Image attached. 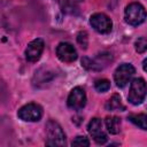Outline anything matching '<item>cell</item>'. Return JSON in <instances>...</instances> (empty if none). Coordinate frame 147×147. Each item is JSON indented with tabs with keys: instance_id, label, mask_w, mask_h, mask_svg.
Listing matches in <instances>:
<instances>
[{
	"instance_id": "3957f363",
	"label": "cell",
	"mask_w": 147,
	"mask_h": 147,
	"mask_svg": "<svg viewBox=\"0 0 147 147\" xmlns=\"http://www.w3.org/2000/svg\"><path fill=\"white\" fill-rule=\"evenodd\" d=\"M147 13L142 5L138 2H132L125 8V21L130 25H139L146 20Z\"/></svg>"
},
{
	"instance_id": "4fadbf2b",
	"label": "cell",
	"mask_w": 147,
	"mask_h": 147,
	"mask_svg": "<svg viewBox=\"0 0 147 147\" xmlns=\"http://www.w3.org/2000/svg\"><path fill=\"white\" fill-rule=\"evenodd\" d=\"M106 126L108 132H110L111 134H116L119 132V127H121V119L116 116H108L106 117Z\"/></svg>"
},
{
	"instance_id": "ba28073f",
	"label": "cell",
	"mask_w": 147,
	"mask_h": 147,
	"mask_svg": "<svg viewBox=\"0 0 147 147\" xmlns=\"http://www.w3.org/2000/svg\"><path fill=\"white\" fill-rule=\"evenodd\" d=\"M87 130L96 144L102 145L107 141V134L102 129V122L100 118H92L87 125Z\"/></svg>"
},
{
	"instance_id": "d6986e66",
	"label": "cell",
	"mask_w": 147,
	"mask_h": 147,
	"mask_svg": "<svg viewBox=\"0 0 147 147\" xmlns=\"http://www.w3.org/2000/svg\"><path fill=\"white\" fill-rule=\"evenodd\" d=\"M142 68H144V70L147 72V57L144 60V62H142Z\"/></svg>"
},
{
	"instance_id": "30bf717a",
	"label": "cell",
	"mask_w": 147,
	"mask_h": 147,
	"mask_svg": "<svg viewBox=\"0 0 147 147\" xmlns=\"http://www.w3.org/2000/svg\"><path fill=\"white\" fill-rule=\"evenodd\" d=\"M56 55L62 62H74L77 59V51L69 42H60L56 47Z\"/></svg>"
},
{
	"instance_id": "e0dca14e",
	"label": "cell",
	"mask_w": 147,
	"mask_h": 147,
	"mask_svg": "<svg viewBox=\"0 0 147 147\" xmlns=\"http://www.w3.org/2000/svg\"><path fill=\"white\" fill-rule=\"evenodd\" d=\"M71 145L72 146H76V147H87V146H90V141H88V139L86 137L78 136V137L75 138V140L72 141Z\"/></svg>"
},
{
	"instance_id": "52a82bcc",
	"label": "cell",
	"mask_w": 147,
	"mask_h": 147,
	"mask_svg": "<svg viewBox=\"0 0 147 147\" xmlns=\"http://www.w3.org/2000/svg\"><path fill=\"white\" fill-rule=\"evenodd\" d=\"M68 107L74 109V110H79L82 109L85 103H86V94H85V91L77 86L75 88H72V91L70 92L69 96H68Z\"/></svg>"
},
{
	"instance_id": "277c9868",
	"label": "cell",
	"mask_w": 147,
	"mask_h": 147,
	"mask_svg": "<svg viewBox=\"0 0 147 147\" xmlns=\"http://www.w3.org/2000/svg\"><path fill=\"white\" fill-rule=\"evenodd\" d=\"M136 74V69L130 63H123L114 72V79L118 87H124Z\"/></svg>"
},
{
	"instance_id": "2e32d148",
	"label": "cell",
	"mask_w": 147,
	"mask_h": 147,
	"mask_svg": "<svg viewBox=\"0 0 147 147\" xmlns=\"http://www.w3.org/2000/svg\"><path fill=\"white\" fill-rule=\"evenodd\" d=\"M134 48L138 53H144L147 51V39L145 38H139L134 42Z\"/></svg>"
},
{
	"instance_id": "8fae6325",
	"label": "cell",
	"mask_w": 147,
	"mask_h": 147,
	"mask_svg": "<svg viewBox=\"0 0 147 147\" xmlns=\"http://www.w3.org/2000/svg\"><path fill=\"white\" fill-rule=\"evenodd\" d=\"M106 109L109 111H123L125 107L122 103L121 96L118 94H113V96L106 103Z\"/></svg>"
},
{
	"instance_id": "7a4b0ae2",
	"label": "cell",
	"mask_w": 147,
	"mask_h": 147,
	"mask_svg": "<svg viewBox=\"0 0 147 147\" xmlns=\"http://www.w3.org/2000/svg\"><path fill=\"white\" fill-rule=\"evenodd\" d=\"M147 94V84L142 78H136L132 80L130 85V91L127 95V100L132 105H140Z\"/></svg>"
},
{
	"instance_id": "7c38bea8",
	"label": "cell",
	"mask_w": 147,
	"mask_h": 147,
	"mask_svg": "<svg viewBox=\"0 0 147 147\" xmlns=\"http://www.w3.org/2000/svg\"><path fill=\"white\" fill-rule=\"evenodd\" d=\"M127 119L141 130L147 131V115L146 114H130Z\"/></svg>"
},
{
	"instance_id": "8992f818",
	"label": "cell",
	"mask_w": 147,
	"mask_h": 147,
	"mask_svg": "<svg viewBox=\"0 0 147 147\" xmlns=\"http://www.w3.org/2000/svg\"><path fill=\"white\" fill-rule=\"evenodd\" d=\"M90 24L95 31L100 33H108L111 31V28H113L111 20L103 13L93 14L90 18Z\"/></svg>"
},
{
	"instance_id": "5bb4252c",
	"label": "cell",
	"mask_w": 147,
	"mask_h": 147,
	"mask_svg": "<svg viewBox=\"0 0 147 147\" xmlns=\"http://www.w3.org/2000/svg\"><path fill=\"white\" fill-rule=\"evenodd\" d=\"M94 87L99 92H107L110 88V82L108 79H98L94 83Z\"/></svg>"
},
{
	"instance_id": "5b68a950",
	"label": "cell",
	"mask_w": 147,
	"mask_h": 147,
	"mask_svg": "<svg viewBox=\"0 0 147 147\" xmlns=\"http://www.w3.org/2000/svg\"><path fill=\"white\" fill-rule=\"evenodd\" d=\"M18 117L25 122H37L42 116V108L37 103H28L20 108Z\"/></svg>"
},
{
	"instance_id": "9a60e30c",
	"label": "cell",
	"mask_w": 147,
	"mask_h": 147,
	"mask_svg": "<svg viewBox=\"0 0 147 147\" xmlns=\"http://www.w3.org/2000/svg\"><path fill=\"white\" fill-rule=\"evenodd\" d=\"M82 0H59L63 10H72Z\"/></svg>"
},
{
	"instance_id": "9c48e42d",
	"label": "cell",
	"mask_w": 147,
	"mask_h": 147,
	"mask_svg": "<svg viewBox=\"0 0 147 147\" xmlns=\"http://www.w3.org/2000/svg\"><path fill=\"white\" fill-rule=\"evenodd\" d=\"M44 40L42 39H34L32 41L29 42L26 49H25V57L28 61L30 62H36L40 59L41 54H42V51H44Z\"/></svg>"
},
{
	"instance_id": "6da1fadb",
	"label": "cell",
	"mask_w": 147,
	"mask_h": 147,
	"mask_svg": "<svg viewBox=\"0 0 147 147\" xmlns=\"http://www.w3.org/2000/svg\"><path fill=\"white\" fill-rule=\"evenodd\" d=\"M46 136L48 146H64L65 145V136L62 127L59 123L54 121H48L46 124Z\"/></svg>"
},
{
	"instance_id": "ac0fdd59",
	"label": "cell",
	"mask_w": 147,
	"mask_h": 147,
	"mask_svg": "<svg viewBox=\"0 0 147 147\" xmlns=\"http://www.w3.org/2000/svg\"><path fill=\"white\" fill-rule=\"evenodd\" d=\"M77 41L78 44L82 46V48H86L87 47V44H88V37H87V33L85 31H80L78 34H77Z\"/></svg>"
}]
</instances>
